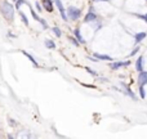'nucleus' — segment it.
<instances>
[{
    "label": "nucleus",
    "mask_w": 147,
    "mask_h": 139,
    "mask_svg": "<svg viewBox=\"0 0 147 139\" xmlns=\"http://www.w3.org/2000/svg\"><path fill=\"white\" fill-rule=\"evenodd\" d=\"M14 9L16 8L7 0H3L0 3V14L8 22H13V19H14Z\"/></svg>",
    "instance_id": "obj_1"
},
{
    "label": "nucleus",
    "mask_w": 147,
    "mask_h": 139,
    "mask_svg": "<svg viewBox=\"0 0 147 139\" xmlns=\"http://www.w3.org/2000/svg\"><path fill=\"white\" fill-rule=\"evenodd\" d=\"M66 12H67L69 19H71V21H78L79 18L81 17V9H79V8H76V7H72V5L67 8Z\"/></svg>",
    "instance_id": "obj_2"
},
{
    "label": "nucleus",
    "mask_w": 147,
    "mask_h": 139,
    "mask_svg": "<svg viewBox=\"0 0 147 139\" xmlns=\"http://www.w3.org/2000/svg\"><path fill=\"white\" fill-rule=\"evenodd\" d=\"M54 5L58 8L59 13H61V18L63 21H69V17H67V12H66V8L63 7V3L62 0H54Z\"/></svg>",
    "instance_id": "obj_3"
},
{
    "label": "nucleus",
    "mask_w": 147,
    "mask_h": 139,
    "mask_svg": "<svg viewBox=\"0 0 147 139\" xmlns=\"http://www.w3.org/2000/svg\"><path fill=\"white\" fill-rule=\"evenodd\" d=\"M98 19V17H97V14L94 13V9L93 7H90V9H89V12L85 14V17H84V22L85 23H92L94 22V21Z\"/></svg>",
    "instance_id": "obj_4"
},
{
    "label": "nucleus",
    "mask_w": 147,
    "mask_h": 139,
    "mask_svg": "<svg viewBox=\"0 0 147 139\" xmlns=\"http://www.w3.org/2000/svg\"><path fill=\"white\" fill-rule=\"evenodd\" d=\"M43 9H45L48 13H52L54 9V0H41Z\"/></svg>",
    "instance_id": "obj_5"
},
{
    "label": "nucleus",
    "mask_w": 147,
    "mask_h": 139,
    "mask_svg": "<svg viewBox=\"0 0 147 139\" xmlns=\"http://www.w3.org/2000/svg\"><path fill=\"white\" fill-rule=\"evenodd\" d=\"M129 64H130V61H129V59H127V61H124V62H112V63L110 64V68L114 70V71H116V70L121 68V67L129 66Z\"/></svg>",
    "instance_id": "obj_6"
},
{
    "label": "nucleus",
    "mask_w": 147,
    "mask_h": 139,
    "mask_svg": "<svg viewBox=\"0 0 147 139\" xmlns=\"http://www.w3.org/2000/svg\"><path fill=\"white\" fill-rule=\"evenodd\" d=\"M138 85H146L147 84V71H141L138 72Z\"/></svg>",
    "instance_id": "obj_7"
},
{
    "label": "nucleus",
    "mask_w": 147,
    "mask_h": 139,
    "mask_svg": "<svg viewBox=\"0 0 147 139\" xmlns=\"http://www.w3.org/2000/svg\"><path fill=\"white\" fill-rule=\"evenodd\" d=\"M21 52H22V54H23V56L26 57V58L28 59V61L31 62V63L34 64V66H35V67H39V63H38V61H36V59H35V57H34L32 54H30V53H28L27 50H21Z\"/></svg>",
    "instance_id": "obj_8"
},
{
    "label": "nucleus",
    "mask_w": 147,
    "mask_h": 139,
    "mask_svg": "<svg viewBox=\"0 0 147 139\" xmlns=\"http://www.w3.org/2000/svg\"><path fill=\"white\" fill-rule=\"evenodd\" d=\"M74 36H75V38L78 39V41H79L80 44H85V43H86L85 39L83 38V35H81L80 28H75V30H74Z\"/></svg>",
    "instance_id": "obj_9"
},
{
    "label": "nucleus",
    "mask_w": 147,
    "mask_h": 139,
    "mask_svg": "<svg viewBox=\"0 0 147 139\" xmlns=\"http://www.w3.org/2000/svg\"><path fill=\"white\" fill-rule=\"evenodd\" d=\"M93 57H96L98 61H112V58L107 54H101V53H94Z\"/></svg>",
    "instance_id": "obj_10"
},
{
    "label": "nucleus",
    "mask_w": 147,
    "mask_h": 139,
    "mask_svg": "<svg viewBox=\"0 0 147 139\" xmlns=\"http://www.w3.org/2000/svg\"><path fill=\"white\" fill-rule=\"evenodd\" d=\"M18 14H20V17H21V21H22L23 22V25L26 26V27H28V26H30V21H28V18H27V15L25 14V13L22 12V10H18Z\"/></svg>",
    "instance_id": "obj_11"
},
{
    "label": "nucleus",
    "mask_w": 147,
    "mask_h": 139,
    "mask_svg": "<svg viewBox=\"0 0 147 139\" xmlns=\"http://www.w3.org/2000/svg\"><path fill=\"white\" fill-rule=\"evenodd\" d=\"M136 70L137 72L143 71V57H138V59L136 61Z\"/></svg>",
    "instance_id": "obj_12"
},
{
    "label": "nucleus",
    "mask_w": 147,
    "mask_h": 139,
    "mask_svg": "<svg viewBox=\"0 0 147 139\" xmlns=\"http://www.w3.org/2000/svg\"><path fill=\"white\" fill-rule=\"evenodd\" d=\"M44 46L47 49H56V43L52 39H45L44 40Z\"/></svg>",
    "instance_id": "obj_13"
},
{
    "label": "nucleus",
    "mask_w": 147,
    "mask_h": 139,
    "mask_svg": "<svg viewBox=\"0 0 147 139\" xmlns=\"http://www.w3.org/2000/svg\"><path fill=\"white\" fill-rule=\"evenodd\" d=\"M28 8H30V13H31V15H32V18H34V19H35L36 22H40V19H41V18H40V15H39L38 13H36V10H34V8L30 5V3H28Z\"/></svg>",
    "instance_id": "obj_14"
},
{
    "label": "nucleus",
    "mask_w": 147,
    "mask_h": 139,
    "mask_svg": "<svg viewBox=\"0 0 147 139\" xmlns=\"http://www.w3.org/2000/svg\"><path fill=\"white\" fill-rule=\"evenodd\" d=\"M146 36H147V34H146V32H138L137 35L134 36V41H136V44L141 43V41H142L143 39H146Z\"/></svg>",
    "instance_id": "obj_15"
},
{
    "label": "nucleus",
    "mask_w": 147,
    "mask_h": 139,
    "mask_svg": "<svg viewBox=\"0 0 147 139\" xmlns=\"http://www.w3.org/2000/svg\"><path fill=\"white\" fill-rule=\"evenodd\" d=\"M16 4H14V8L17 10H20V8H22V5H25V4H27V0H16Z\"/></svg>",
    "instance_id": "obj_16"
},
{
    "label": "nucleus",
    "mask_w": 147,
    "mask_h": 139,
    "mask_svg": "<svg viewBox=\"0 0 147 139\" xmlns=\"http://www.w3.org/2000/svg\"><path fill=\"white\" fill-rule=\"evenodd\" d=\"M51 30H52V32L56 35V38H61L62 36V31H61V28L59 27H52Z\"/></svg>",
    "instance_id": "obj_17"
},
{
    "label": "nucleus",
    "mask_w": 147,
    "mask_h": 139,
    "mask_svg": "<svg viewBox=\"0 0 147 139\" xmlns=\"http://www.w3.org/2000/svg\"><path fill=\"white\" fill-rule=\"evenodd\" d=\"M140 95L142 99L146 98V91H145V85H140Z\"/></svg>",
    "instance_id": "obj_18"
},
{
    "label": "nucleus",
    "mask_w": 147,
    "mask_h": 139,
    "mask_svg": "<svg viewBox=\"0 0 147 139\" xmlns=\"http://www.w3.org/2000/svg\"><path fill=\"white\" fill-rule=\"evenodd\" d=\"M92 25H93V27H94V30H96V31H98L99 28L102 27V23H101V22H98V19L94 21V22H92Z\"/></svg>",
    "instance_id": "obj_19"
},
{
    "label": "nucleus",
    "mask_w": 147,
    "mask_h": 139,
    "mask_svg": "<svg viewBox=\"0 0 147 139\" xmlns=\"http://www.w3.org/2000/svg\"><path fill=\"white\" fill-rule=\"evenodd\" d=\"M69 40L71 41V43H72L75 46H79V45H80V43L78 41V39H76L75 36H69Z\"/></svg>",
    "instance_id": "obj_20"
},
{
    "label": "nucleus",
    "mask_w": 147,
    "mask_h": 139,
    "mask_svg": "<svg viewBox=\"0 0 147 139\" xmlns=\"http://www.w3.org/2000/svg\"><path fill=\"white\" fill-rule=\"evenodd\" d=\"M125 93H127L128 95H129V97H130V98H132V99H136V95H134V93H133V91L130 90V89L128 88V86H125Z\"/></svg>",
    "instance_id": "obj_21"
},
{
    "label": "nucleus",
    "mask_w": 147,
    "mask_h": 139,
    "mask_svg": "<svg viewBox=\"0 0 147 139\" xmlns=\"http://www.w3.org/2000/svg\"><path fill=\"white\" fill-rule=\"evenodd\" d=\"M40 25L43 26V28H44V30H47V28H49L48 23H47V21L44 19V18H41V19H40Z\"/></svg>",
    "instance_id": "obj_22"
},
{
    "label": "nucleus",
    "mask_w": 147,
    "mask_h": 139,
    "mask_svg": "<svg viewBox=\"0 0 147 139\" xmlns=\"http://www.w3.org/2000/svg\"><path fill=\"white\" fill-rule=\"evenodd\" d=\"M85 70H86V72H88V73H90L92 76H98V73H97L96 71H93V70H92L90 67H85Z\"/></svg>",
    "instance_id": "obj_23"
},
{
    "label": "nucleus",
    "mask_w": 147,
    "mask_h": 139,
    "mask_svg": "<svg viewBox=\"0 0 147 139\" xmlns=\"http://www.w3.org/2000/svg\"><path fill=\"white\" fill-rule=\"evenodd\" d=\"M35 8H36V10H38L39 13H40L41 10H43V5H41L39 1H36V3H35Z\"/></svg>",
    "instance_id": "obj_24"
},
{
    "label": "nucleus",
    "mask_w": 147,
    "mask_h": 139,
    "mask_svg": "<svg viewBox=\"0 0 147 139\" xmlns=\"http://www.w3.org/2000/svg\"><path fill=\"white\" fill-rule=\"evenodd\" d=\"M8 122H9V124H10V126H13V128H14V126H17V125H18L17 122H16L13 119H10V117H8Z\"/></svg>",
    "instance_id": "obj_25"
},
{
    "label": "nucleus",
    "mask_w": 147,
    "mask_h": 139,
    "mask_svg": "<svg viewBox=\"0 0 147 139\" xmlns=\"http://www.w3.org/2000/svg\"><path fill=\"white\" fill-rule=\"evenodd\" d=\"M137 15L140 18H143V19H145V22L147 23V13H146V14H137Z\"/></svg>",
    "instance_id": "obj_26"
},
{
    "label": "nucleus",
    "mask_w": 147,
    "mask_h": 139,
    "mask_svg": "<svg viewBox=\"0 0 147 139\" xmlns=\"http://www.w3.org/2000/svg\"><path fill=\"white\" fill-rule=\"evenodd\" d=\"M138 50H140V46H136V48H134V50H133V52H132V53H130V56H134V54H136V53H137V52H138Z\"/></svg>",
    "instance_id": "obj_27"
},
{
    "label": "nucleus",
    "mask_w": 147,
    "mask_h": 139,
    "mask_svg": "<svg viewBox=\"0 0 147 139\" xmlns=\"http://www.w3.org/2000/svg\"><path fill=\"white\" fill-rule=\"evenodd\" d=\"M7 137H8V138H14V135H13V134H8Z\"/></svg>",
    "instance_id": "obj_28"
},
{
    "label": "nucleus",
    "mask_w": 147,
    "mask_h": 139,
    "mask_svg": "<svg viewBox=\"0 0 147 139\" xmlns=\"http://www.w3.org/2000/svg\"><path fill=\"white\" fill-rule=\"evenodd\" d=\"M94 1H110V0H94Z\"/></svg>",
    "instance_id": "obj_29"
},
{
    "label": "nucleus",
    "mask_w": 147,
    "mask_h": 139,
    "mask_svg": "<svg viewBox=\"0 0 147 139\" xmlns=\"http://www.w3.org/2000/svg\"><path fill=\"white\" fill-rule=\"evenodd\" d=\"M13 1H16V0H13Z\"/></svg>",
    "instance_id": "obj_30"
},
{
    "label": "nucleus",
    "mask_w": 147,
    "mask_h": 139,
    "mask_svg": "<svg viewBox=\"0 0 147 139\" xmlns=\"http://www.w3.org/2000/svg\"><path fill=\"white\" fill-rule=\"evenodd\" d=\"M146 1H147V0H146Z\"/></svg>",
    "instance_id": "obj_31"
}]
</instances>
